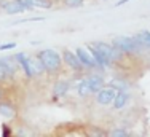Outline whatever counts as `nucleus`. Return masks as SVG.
Here are the masks:
<instances>
[{
    "label": "nucleus",
    "mask_w": 150,
    "mask_h": 137,
    "mask_svg": "<svg viewBox=\"0 0 150 137\" xmlns=\"http://www.w3.org/2000/svg\"><path fill=\"white\" fill-rule=\"evenodd\" d=\"M37 57L42 61L45 67V72L46 75H59L61 70H62V56H61L59 51L53 48H43L37 53Z\"/></svg>",
    "instance_id": "1"
},
{
    "label": "nucleus",
    "mask_w": 150,
    "mask_h": 137,
    "mask_svg": "<svg viewBox=\"0 0 150 137\" xmlns=\"http://www.w3.org/2000/svg\"><path fill=\"white\" fill-rule=\"evenodd\" d=\"M112 45L118 48L125 56H136L145 51L144 45L139 40L137 35H118L112 40Z\"/></svg>",
    "instance_id": "2"
},
{
    "label": "nucleus",
    "mask_w": 150,
    "mask_h": 137,
    "mask_svg": "<svg viewBox=\"0 0 150 137\" xmlns=\"http://www.w3.org/2000/svg\"><path fill=\"white\" fill-rule=\"evenodd\" d=\"M18 64H19V68H21V73L24 75V78L27 80H34L35 77V72H34V64H32V56H29L27 53L21 51V53H16L15 54Z\"/></svg>",
    "instance_id": "3"
},
{
    "label": "nucleus",
    "mask_w": 150,
    "mask_h": 137,
    "mask_svg": "<svg viewBox=\"0 0 150 137\" xmlns=\"http://www.w3.org/2000/svg\"><path fill=\"white\" fill-rule=\"evenodd\" d=\"M61 56H62V64L67 66L72 72H75V73H81V72L86 70L85 66L81 64V61L78 59V56L75 54V51H70V49L66 48V49H62Z\"/></svg>",
    "instance_id": "4"
},
{
    "label": "nucleus",
    "mask_w": 150,
    "mask_h": 137,
    "mask_svg": "<svg viewBox=\"0 0 150 137\" xmlns=\"http://www.w3.org/2000/svg\"><path fill=\"white\" fill-rule=\"evenodd\" d=\"M0 8L6 14H21V13L27 11V10H30L29 5L24 0H2L0 2Z\"/></svg>",
    "instance_id": "5"
},
{
    "label": "nucleus",
    "mask_w": 150,
    "mask_h": 137,
    "mask_svg": "<svg viewBox=\"0 0 150 137\" xmlns=\"http://www.w3.org/2000/svg\"><path fill=\"white\" fill-rule=\"evenodd\" d=\"M75 54L78 56V59L81 61V64L85 66V68H88V70H99L98 62H96L94 56L91 54V51L88 48L78 46V48H75Z\"/></svg>",
    "instance_id": "6"
},
{
    "label": "nucleus",
    "mask_w": 150,
    "mask_h": 137,
    "mask_svg": "<svg viewBox=\"0 0 150 137\" xmlns=\"http://www.w3.org/2000/svg\"><path fill=\"white\" fill-rule=\"evenodd\" d=\"M69 91H70V81L66 80V78H58L51 88V99L59 100L69 94Z\"/></svg>",
    "instance_id": "7"
},
{
    "label": "nucleus",
    "mask_w": 150,
    "mask_h": 137,
    "mask_svg": "<svg viewBox=\"0 0 150 137\" xmlns=\"http://www.w3.org/2000/svg\"><path fill=\"white\" fill-rule=\"evenodd\" d=\"M115 94H117V89L110 88V86H104L94 94V99L99 105H110L115 99Z\"/></svg>",
    "instance_id": "8"
},
{
    "label": "nucleus",
    "mask_w": 150,
    "mask_h": 137,
    "mask_svg": "<svg viewBox=\"0 0 150 137\" xmlns=\"http://www.w3.org/2000/svg\"><path fill=\"white\" fill-rule=\"evenodd\" d=\"M0 117L5 118V120H15L18 117V107L15 102L8 99H0Z\"/></svg>",
    "instance_id": "9"
},
{
    "label": "nucleus",
    "mask_w": 150,
    "mask_h": 137,
    "mask_svg": "<svg viewBox=\"0 0 150 137\" xmlns=\"http://www.w3.org/2000/svg\"><path fill=\"white\" fill-rule=\"evenodd\" d=\"M2 62H3V67H5V70H6V75H8V80H15V77L21 72L19 64H18L15 54L2 57Z\"/></svg>",
    "instance_id": "10"
},
{
    "label": "nucleus",
    "mask_w": 150,
    "mask_h": 137,
    "mask_svg": "<svg viewBox=\"0 0 150 137\" xmlns=\"http://www.w3.org/2000/svg\"><path fill=\"white\" fill-rule=\"evenodd\" d=\"M86 80H88V85H90L93 96H94L101 88L105 86V78L102 77L101 73H90V75H86Z\"/></svg>",
    "instance_id": "11"
},
{
    "label": "nucleus",
    "mask_w": 150,
    "mask_h": 137,
    "mask_svg": "<svg viewBox=\"0 0 150 137\" xmlns=\"http://www.w3.org/2000/svg\"><path fill=\"white\" fill-rule=\"evenodd\" d=\"M131 100V93L129 91H117L115 94V99H113L112 105H113V110H121L129 104Z\"/></svg>",
    "instance_id": "12"
},
{
    "label": "nucleus",
    "mask_w": 150,
    "mask_h": 137,
    "mask_svg": "<svg viewBox=\"0 0 150 137\" xmlns=\"http://www.w3.org/2000/svg\"><path fill=\"white\" fill-rule=\"evenodd\" d=\"M105 86L117 89V91H129L131 89V81H128L123 77H113L109 81H105Z\"/></svg>",
    "instance_id": "13"
},
{
    "label": "nucleus",
    "mask_w": 150,
    "mask_h": 137,
    "mask_svg": "<svg viewBox=\"0 0 150 137\" xmlns=\"http://www.w3.org/2000/svg\"><path fill=\"white\" fill-rule=\"evenodd\" d=\"M77 94L81 97V99H88L91 94V89H90V85H88V80L86 77H81L77 83Z\"/></svg>",
    "instance_id": "14"
},
{
    "label": "nucleus",
    "mask_w": 150,
    "mask_h": 137,
    "mask_svg": "<svg viewBox=\"0 0 150 137\" xmlns=\"http://www.w3.org/2000/svg\"><path fill=\"white\" fill-rule=\"evenodd\" d=\"M29 5V8H43V10H50L53 6V0H24Z\"/></svg>",
    "instance_id": "15"
},
{
    "label": "nucleus",
    "mask_w": 150,
    "mask_h": 137,
    "mask_svg": "<svg viewBox=\"0 0 150 137\" xmlns=\"http://www.w3.org/2000/svg\"><path fill=\"white\" fill-rule=\"evenodd\" d=\"M136 35H137V37H139V40L142 42L144 48L150 51V30H141V32H137Z\"/></svg>",
    "instance_id": "16"
},
{
    "label": "nucleus",
    "mask_w": 150,
    "mask_h": 137,
    "mask_svg": "<svg viewBox=\"0 0 150 137\" xmlns=\"http://www.w3.org/2000/svg\"><path fill=\"white\" fill-rule=\"evenodd\" d=\"M62 3L67 8H80L85 5V0H62Z\"/></svg>",
    "instance_id": "17"
},
{
    "label": "nucleus",
    "mask_w": 150,
    "mask_h": 137,
    "mask_svg": "<svg viewBox=\"0 0 150 137\" xmlns=\"http://www.w3.org/2000/svg\"><path fill=\"white\" fill-rule=\"evenodd\" d=\"M109 136H115V137H126L129 136V131L125 128H118V129H112V131L109 132Z\"/></svg>",
    "instance_id": "18"
},
{
    "label": "nucleus",
    "mask_w": 150,
    "mask_h": 137,
    "mask_svg": "<svg viewBox=\"0 0 150 137\" xmlns=\"http://www.w3.org/2000/svg\"><path fill=\"white\" fill-rule=\"evenodd\" d=\"M6 80H8V75H6V70H5L3 62H2V57H0V85H2V83H5Z\"/></svg>",
    "instance_id": "19"
},
{
    "label": "nucleus",
    "mask_w": 150,
    "mask_h": 137,
    "mask_svg": "<svg viewBox=\"0 0 150 137\" xmlns=\"http://www.w3.org/2000/svg\"><path fill=\"white\" fill-rule=\"evenodd\" d=\"M13 134V129L10 128L8 124H2V136L3 137H8V136H11Z\"/></svg>",
    "instance_id": "20"
},
{
    "label": "nucleus",
    "mask_w": 150,
    "mask_h": 137,
    "mask_svg": "<svg viewBox=\"0 0 150 137\" xmlns=\"http://www.w3.org/2000/svg\"><path fill=\"white\" fill-rule=\"evenodd\" d=\"M15 46H16L15 42H11V43H3V45H0V51H8V49H13Z\"/></svg>",
    "instance_id": "21"
},
{
    "label": "nucleus",
    "mask_w": 150,
    "mask_h": 137,
    "mask_svg": "<svg viewBox=\"0 0 150 137\" xmlns=\"http://www.w3.org/2000/svg\"><path fill=\"white\" fill-rule=\"evenodd\" d=\"M128 2H131V0H118V2L115 3V6H117V8H118V6L125 5V3H128Z\"/></svg>",
    "instance_id": "22"
},
{
    "label": "nucleus",
    "mask_w": 150,
    "mask_h": 137,
    "mask_svg": "<svg viewBox=\"0 0 150 137\" xmlns=\"http://www.w3.org/2000/svg\"><path fill=\"white\" fill-rule=\"evenodd\" d=\"M5 97V89L2 88V85H0V99H3Z\"/></svg>",
    "instance_id": "23"
},
{
    "label": "nucleus",
    "mask_w": 150,
    "mask_h": 137,
    "mask_svg": "<svg viewBox=\"0 0 150 137\" xmlns=\"http://www.w3.org/2000/svg\"><path fill=\"white\" fill-rule=\"evenodd\" d=\"M104 2H109V0H104Z\"/></svg>",
    "instance_id": "24"
}]
</instances>
